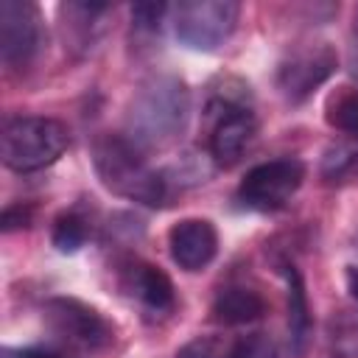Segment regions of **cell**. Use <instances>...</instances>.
<instances>
[{
	"label": "cell",
	"instance_id": "cell-2",
	"mask_svg": "<svg viewBox=\"0 0 358 358\" xmlns=\"http://www.w3.org/2000/svg\"><path fill=\"white\" fill-rule=\"evenodd\" d=\"M92 168L106 190L145 207L171 204L173 185L165 171H157L148 157L123 134H103L92 143Z\"/></svg>",
	"mask_w": 358,
	"mask_h": 358
},
{
	"label": "cell",
	"instance_id": "cell-7",
	"mask_svg": "<svg viewBox=\"0 0 358 358\" xmlns=\"http://www.w3.org/2000/svg\"><path fill=\"white\" fill-rule=\"evenodd\" d=\"M171 11L176 39L185 48L201 53L221 48L232 36L241 17V6L232 0H187Z\"/></svg>",
	"mask_w": 358,
	"mask_h": 358
},
{
	"label": "cell",
	"instance_id": "cell-22",
	"mask_svg": "<svg viewBox=\"0 0 358 358\" xmlns=\"http://www.w3.org/2000/svg\"><path fill=\"white\" fill-rule=\"evenodd\" d=\"M28 221H31V210L22 204H11L3 210V232L22 229V227H28Z\"/></svg>",
	"mask_w": 358,
	"mask_h": 358
},
{
	"label": "cell",
	"instance_id": "cell-20",
	"mask_svg": "<svg viewBox=\"0 0 358 358\" xmlns=\"http://www.w3.org/2000/svg\"><path fill=\"white\" fill-rule=\"evenodd\" d=\"M176 358H232V350H227L221 338L196 336L176 352Z\"/></svg>",
	"mask_w": 358,
	"mask_h": 358
},
{
	"label": "cell",
	"instance_id": "cell-18",
	"mask_svg": "<svg viewBox=\"0 0 358 358\" xmlns=\"http://www.w3.org/2000/svg\"><path fill=\"white\" fill-rule=\"evenodd\" d=\"M232 358H280V350L266 333H249L232 344Z\"/></svg>",
	"mask_w": 358,
	"mask_h": 358
},
{
	"label": "cell",
	"instance_id": "cell-15",
	"mask_svg": "<svg viewBox=\"0 0 358 358\" xmlns=\"http://www.w3.org/2000/svg\"><path fill=\"white\" fill-rule=\"evenodd\" d=\"M319 173L327 185H352V182H358V137L330 143L322 154Z\"/></svg>",
	"mask_w": 358,
	"mask_h": 358
},
{
	"label": "cell",
	"instance_id": "cell-13",
	"mask_svg": "<svg viewBox=\"0 0 358 358\" xmlns=\"http://www.w3.org/2000/svg\"><path fill=\"white\" fill-rule=\"evenodd\" d=\"M266 316V299L249 285H227L213 299V319L221 324H249Z\"/></svg>",
	"mask_w": 358,
	"mask_h": 358
},
{
	"label": "cell",
	"instance_id": "cell-5",
	"mask_svg": "<svg viewBox=\"0 0 358 358\" xmlns=\"http://www.w3.org/2000/svg\"><path fill=\"white\" fill-rule=\"evenodd\" d=\"M305 182V162L296 157H277L246 171L235 190V201L252 213H277Z\"/></svg>",
	"mask_w": 358,
	"mask_h": 358
},
{
	"label": "cell",
	"instance_id": "cell-21",
	"mask_svg": "<svg viewBox=\"0 0 358 358\" xmlns=\"http://www.w3.org/2000/svg\"><path fill=\"white\" fill-rule=\"evenodd\" d=\"M0 358H62V350L50 344H25V347H3Z\"/></svg>",
	"mask_w": 358,
	"mask_h": 358
},
{
	"label": "cell",
	"instance_id": "cell-23",
	"mask_svg": "<svg viewBox=\"0 0 358 358\" xmlns=\"http://www.w3.org/2000/svg\"><path fill=\"white\" fill-rule=\"evenodd\" d=\"M347 291H350V296L358 302V266H350V268H347Z\"/></svg>",
	"mask_w": 358,
	"mask_h": 358
},
{
	"label": "cell",
	"instance_id": "cell-1",
	"mask_svg": "<svg viewBox=\"0 0 358 358\" xmlns=\"http://www.w3.org/2000/svg\"><path fill=\"white\" fill-rule=\"evenodd\" d=\"M190 87L173 73H159L145 78L129 106H126V131L123 137L140 148L145 157L173 145L190 123Z\"/></svg>",
	"mask_w": 358,
	"mask_h": 358
},
{
	"label": "cell",
	"instance_id": "cell-24",
	"mask_svg": "<svg viewBox=\"0 0 358 358\" xmlns=\"http://www.w3.org/2000/svg\"><path fill=\"white\" fill-rule=\"evenodd\" d=\"M352 73L358 76V28H355V42H352Z\"/></svg>",
	"mask_w": 358,
	"mask_h": 358
},
{
	"label": "cell",
	"instance_id": "cell-6",
	"mask_svg": "<svg viewBox=\"0 0 358 358\" xmlns=\"http://www.w3.org/2000/svg\"><path fill=\"white\" fill-rule=\"evenodd\" d=\"M45 327L67 347L95 352L112 344L115 327L112 322L92 305L76 299V296H53L42 305Z\"/></svg>",
	"mask_w": 358,
	"mask_h": 358
},
{
	"label": "cell",
	"instance_id": "cell-19",
	"mask_svg": "<svg viewBox=\"0 0 358 358\" xmlns=\"http://www.w3.org/2000/svg\"><path fill=\"white\" fill-rule=\"evenodd\" d=\"M171 8L165 3H137L131 6V25L140 34H159V25Z\"/></svg>",
	"mask_w": 358,
	"mask_h": 358
},
{
	"label": "cell",
	"instance_id": "cell-4",
	"mask_svg": "<svg viewBox=\"0 0 358 358\" xmlns=\"http://www.w3.org/2000/svg\"><path fill=\"white\" fill-rule=\"evenodd\" d=\"M235 87H238V81H235ZM235 87H229V84L221 87V92H215L207 106V112L213 117L207 145H210L213 162L221 168L235 165L257 134V117L249 103V87H241L238 92H232Z\"/></svg>",
	"mask_w": 358,
	"mask_h": 358
},
{
	"label": "cell",
	"instance_id": "cell-9",
	"mask_svg": "<svg viewBox=\"0 0 358 358\" xmlns=\"http://www.w3.org/2000/svg\"><path fill=\"white\" fill-rule=\"evenodd\" d=\"M338 67V53L330 42H308L294 48L277 64V90L288 103L308 101Z\"/></svg>",
	"mask_w": 358,
	"mask_h": 358
},
{
	"label": "cell",
	"instance_id": "cell-12",
	"mask_svg": "<svg viewBox=\"0 0 358 358\" xmlns=\"http://www.w3.org/2000/svg\"><path fill=\"white\" fill-rule=\"evenodd\" d=\"M109 11H112V6H106V3H64V6H59L64 48L87 53L101 34V17Z\"/></svg>",
	"mask_w": 358,
	"mask_h": 358
},
{
	"label": "cell",
	"instance_id": "cell-10",
	"mask_svg": "<svg viewBox=\"0 0 358 358\" xmlns=\"http://www.w3.org/2000/svg\"><path fill=\"white\" fill-rule=\"evenodd\" d=\"M117 282H120V291L154 319L168 316L176 308V288H173L171 277L148 260H140V257L126 260L120 266Z\"/></svg>",
	"mask_w": 358,
	"mask_h": 358
},
{
	"label": "cell",
	"instance_id": "cell-3",
	"mask_svg": "<svg viewBox=\"0 0 358 358\" xmlns=\"http://www.w3.org/2000/svg\"><path fill=\"white\" fill-rule=\"evenodd\" d=\"M70 145V131L62 120L45 115H14L3 120L0 154L14 173H34L53 165Z\"/></svg>",
	"mask_w": 358,
	"mask_h": 358
},
{
	"label": "cell",
	"instance_id": "cell-16",
	"mask_svg": "<svg viewBox=\"0 0 358 358\" xmlns=\"http://www.w3.org/2000/svg\"><path fill=\"white\" fill-rule=\"evenodd\" d=\"M92 235V218L84 207H70L64 210L56 221H53V232H50V241L59 252L64 255H73L78 252Z\"/></svg>",
	"mask_w": 358,
	"mask_h": 358
},
{
	"label": "cell",
	"instance_id": "cell-11",
	"mask_svg": "<svg viewBox=\"0 0 358 358\" xmlns=\"http://www.w3.org/2000/svg\"><path fill=\"white\" fill-rule=\"evenodd\" d=\"M168 249L182 271H201L218 255V229L207 218H182L168 232Z\"/></svg>",
	"mask_w": 358,
	"mask_h": 358
},
{
	"label": "cell",
	"instance_id": "cell-8",
	"mask_svg": "<svg viewBox=\"0 0 358 358\" xmlns=\"http://www.w3.org/2000/svg\"><path fill=\"white\" fill-rule=\"evenodd\" d=\"M45 45V20L31 0L0 3V59L8 70H25Z\"/></svg>",
	"mask_w": 358,
	"mask_h": 358
},
{
	"label": "cell",
	"instance_id": "cell-14",
	"mask_svg": "<svg viewBox=\"0 0 358 358\" xmlns=\"http://www.w3.org/2000/svg\"><path fill=\"white\" fill-rule=\"evenodd\" d=\"M282 277H285V299H288V333L291 344L296 352L305 350L310 338V305H308V291L299 268L294 263H282Z\"/></svg>",
	"mask_w": 358,
	"mask_h": 358
},
{
	"label": "cell",
	"instance_id": "cell-17",
	"mask_svg": "<svg viewBox=\"0 0 358 358\" xmlns=\"http://www.w3.org/2000/svg\"><path fill=\"white\" fill-rule=\"evenodd\" d=\"M324 120L347 134V137H358V90L355 87H338L336 92H330L327 103H324Z\"/></svg>",
	"mask_w": 358,
	"mask_h": 358
}]
</instances>
